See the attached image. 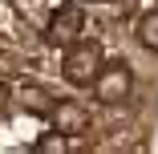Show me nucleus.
Segmentation results:
<instances>
[{
	"instance_id": "1",
	"label": "nucleus",
	"mask_w": 158,
	"mask_h": 154,
	"mask_svg": "<svg viewBox=\"0 0 158 154\" xmlns=\"http://www.w3.org/2000/svg\"><path fill=\"white\" fill-rule=\"evenodd\" d=\"M98 69H102V45H93V41H73V45H65L61 73H65L69 85H77V89L93 85Z\"/></svg>"
},
{
	"instance_id": "2",
	"label": "nucleus",
	"mask_w": 158,
	"mask_h": 154,
	"mask_svg": "<svg viewBox=\"0 0 158 154\" xmlns=\"http://www.w3.org/2000/svg\"><path fill=\"white\" fill-rule=\"evenodd\" d=\"M130 85H134V73L126 61H110V65L102 61L98 77H93V94H98L102 106H118V102L130 98Z\"/></svg>"
},
{
	"instance_id": "3",
	"label": "nucleus",
	"mask_w": 158,
	"mask_h": 154,
	"mask_svg": "<svg viewBox=\"0 0 158 154\" xmlns=\"http://www.w3.org/2000/svg\"><path fill=\"white\" fill-rule=\"evenodd\" d=\"M81 33H85V8L77 4V0H69V4H61L57 12H53V20H49V45H73V41H81Z\"/></svg>"
},
{
	"instance_id": "4",
	"label": "nucleus",
	"mask_w": 158,
	"mask_h": 154,
	"mask_svg": "<svg viewBox=\"0 0 158 154\" xmlns=\"http://www.w3.org/2000/svg\"><path fill=\"white\" fill-rule=\"evenodd\" d=\"M49 118H53V126L65 134V138H73V134H85L89 130V114H85V106L81 102H53V110H49Z\"/></svg>"
},
{
	"instance_id": "5",
	"label": "nucleus",
	"mask_w": 158,
	"mask_h": 154,
	"mask_svg": "<svg viewBox=\"0 0 158 154\" xmlns=\"http://www.w3.org/2000/svg\"><path fill=\"white\" fill-rule=\"evenodd\" d=\"M16 102L24 106V114H33V118H49V110H53L57 98L49 94L45 85H24L20 94H16Z\"/></svg>"
},
{
	"instance_id": "6",
	"label": "nucleus",
	"mask_w": 158,
	"mask_h": 154,
	"mask_svg": "<svg viewBox=\"0 0 158 154\" xmlns=\"http://www.w3.org/2000/svg\"><path fill=\"white\" fill-rule=\"evenodd\" d=\"M138 41H142L150 53H158V8L146 12V16L138 20Z\"/></svg>"
},
{
	"instance_id": "7",
	"label": "nucleus",
	"mask_w": 158,
	"mask_h": 154,
	"mask_svg": "<svg viewBox=\"0 0 158 154\" xmlns=\"http://www.w3.org/2000/svg\"><path fill=\"white\" fill-rule=\"evenodd\" d=\"M33 150H37V154H61V150H65V134L53 130V134L37 138V142H33Z\"/></svg>"
},
{
	"instance_id": "8",
	"label": "nucleus",
	"mask_w": 158,
	"mask_h": 154,
	"mask_svg": "<svg viewBox=\"0 0 158 154\" xmlns=\"http://www.w3.org/2000/svg\"><path fill=\"white\" fill-rule=\"evenodd\" d=\"M114 4H118L122 16H134V12H138V0H114Z\"/></svg>"
},
{
	"instance_id": "9",
	"label": "nucleus",
	"mask_w": 158,
	"mask_h": 154,
	"mask_svg": "<svg viewBox=\"0 0 158 154\" xmlns=\"http://www.w3.org/2000/svg\"><path fill=\"white\" fill-rule=\"evenodd\" d=\"M8 98H12V89H8L4 81H0V114H4V110H8Z\"/></svg>"
}]
</instances>
